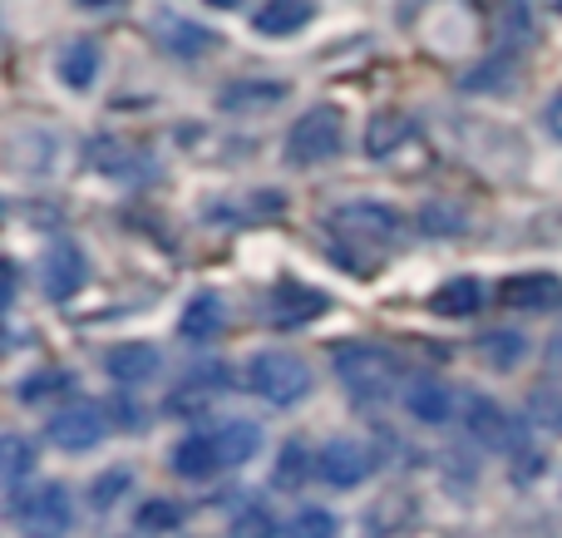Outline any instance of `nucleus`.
I'll list each match as a JSON object with an SVG mask.
<instances>
[{
    "label": "nucleus",
    "mask_w": 562,
    "mask_h": 538,
    "mask_svg": "<svg viewBox=\"0 0 562 538\" xmlns=\"http://www.w3.org/2000/svg\"><path fill=\"white\" fill-rule=\"evenodd\" d=\"M370 470H375V450L366 440H350V435L321 445V455H316V474L330 490H356V484L370 480Z\"/></svg>",
    "instance_id": "nucleus-6"
},
{
    "label": "nucleus",
    "mask_w": 562,
    "mask_h": 538,
    "mask_svg": "<svg viewBox=\"0 0 562 538\" xmlns=\"http://www.w3.org/2000/svg\"><path fill=\"white\" fill-rule=\"evenodd\" d=\"M277 99H286V85H237L223 94V104L247 109V104H277Z\"/></svg>",
    "instance_id": "nucleus-28"
},
{
    "label": "nucleus",
    "mask_w": 562,
    "mask_h": 538,
    "mask_svg": "<svg viewBox=\"0 0 562 538\" xmlns=\"http://www.w3.org/2000/svg\"><path fill=\"white\" fill-rule=\"evenodd\" d=\"M504 302L514 312H548L562 302V277L558 272H518L504 282Z\"/></svg>",
    "instance_id": "nucleus-14"
},
{
    "label": "nucleus",
    "mask_w": 562,
    "mask_h": 538,
    "mask_svg": "<svg viewBox=\"0 0 562 538\" xmlns=\"http://www.w3.org/2000/svg\"><path fill=\"white\" fill-rule=\"evenodd\" d=\"M154 40L168 49V55H178V59H198V55H213L217 49V35L207 25H198V20H188V15H178V10H154Z\"/></svg>",
    "instance_id": "nucleus-8"
},
{
    "label": "nucleus",
    "mask_w": 562,
    "mask_h": 538,
    "mask_svg": "<svg viewBox=\"0 0 562 538\" xmlns=\"http://www.w3.org/2000/svg\"><path fill=\"white\" fill-rule=\"evenodd\" d=\"M316 20V5L311 0H267L262 10L252 15V30L267 40H281V35H296L301 25Z\"/></svg>",
    "instance_id": "nucleus-15"
},
{
    "label": "nucleus",
    "mask_w": 562,
    "mask_h": 538,
    "mask_svg": "<svg viewBox=\"0 0 562 538\" xmlns=\"http://www.w3.org/2000/svg\"><path fill=\"white\" fill-rule=\"evenodd\" d=\"M85 282H89L85 253H79L75 243H55V247H49L45 267H40V287H45L49 302H69V296H75Z\"/></svg>",
    "instance_id": "nucleus-10"
},
{
    "label": "nucleus",
    "mask_w": 562,
    "mask_h": 538,
    "mask_svg": "<svg viewBox=\"0 0 562 538\" xmlns=\"http://www.w3.org/2000/svg\"><path fill=\"white\" fill-rule=\"evenodd\" d=\"M217 440V455H223V464L233 470V464H247L257 450H262V430H257L252 421H227L213 430Z\"/></svg>",
    "instance_id": "nucleus-20"
},
{
    "label": "nucleus",
    "mask_w": 562,
    "mask_h": 538,
    "mask_svg": "<svg viewBox=\"0 0 562 538\" xmlns=\"http://www.w3.org/2000/svg\"><path fill=\"white\" fill-rule=\"evenodd\" d=\"M173 474L178 480H213L217 470H227L223 464V455H217V440H213V430H193V435H183V440L173 445Z\"/></svg>",
    "instance_id": "nucleus-12"
},
{
    "label": "nucleus",
    "mask_w": 562,
    "mask_h": 538,
    "mask_svg": "<svg viewBox=\"0 0 562 538\" xmlns=\"http://www.w3.org/2000/svg\"><path fill=\"white\" fill-rule=\"evenodd\" d=\"M330 233L350 237V243L385 247V243H395V233H400V213L390 203H375V198H356V203H340L336 213H330Z\"/></svg>",
    "instance_id": "nucleus-4"
},
{
    "label": "nucleus",
    "mask_w": 562,
    "mask_h": 538,
    "mask_svg": "<svg viewBox=\"0 0 562 538\" xmlns=\"http://www.w3.org/2000/svg\"><path fill=\"white\" fill-rule=\"evenodd\" d=\"M405 411L425 425H445L449 411H454V395H449V385H439V381H415L405 391Z\"/></svg>",
    "instance_id": "nucleus-21"
},
{
    "label": "nucleus",
    "mask_w": 562,
    "mask_h": 538,
    "mask_svg": "<svg viewBox=\"0 0 562 538\" xmlns=\"http://www.w3.org/2000/svg\"><path fill=\"white\" fill-rule=\"evenodd\" d=\"M10 514H15L25 529H35V534H59V529L75 524V500H69L65 484H40L30 500H15V509Z\"/></svg>",
    "instance_id": "nucleus-9"
},
{
    "label": "nucleus",
    "mask_w": 562,
    "mask_h": 538,
    "mask_svg": "<svg viewBox=\"0 0 562 538\" xmlns=\"http://www.w3.org/2000/svg\"><path fill=\"white\" fill-rule=\"evenodd\" d=\"M267 306H272V326L281 332H296V326H311L321 322V316L330 312V296L321 292V287H306V282H291V277H281L272 287V296H267Z\"/></svg>",
    "instance_id": "nucleus-7"
},
{
    "label": "nucleus",
    "mask_w": 562,
    "mask_h": 538,
    "mask_svg": "<svg viewBox=\"0 0 562 538\" xmlns=\"http://www.w3.org/2000/svg\"><path fill=\"white\" fill-rule=\"evenodd\" d=\"M291 534H301V538H330V534H336V519H330L326 509H301L296 519H291Z\"/></svg>",
    "instance_id": "nucleus-31"
},
{
    "label": "nucleus",
    "mask_w": 562,
    "mask_h": 538,
    "mask_svg": "<svg viewBox=\"0 0 562 538\" xmlns=\"http://www.w3.org/2000/svg\"><path fill=\"white\" fill-rule=\"evenodd\" d=\"M409 134H415V119H409V114H395V109H385V114H375V119L366 124V154H370V158H390Z\"/></svg>",
    "instance_id": "nucleus-19"
},
{
    "label": "nucleus",
    "mask_w": 562,
    "mask_h": 538,
    "mask_svg": "<svg viewBox=\"0 0 562 538\" xmlns=\"http://www.w3.org/2000/svg\"><path fill=\"white\" fill-rule=\"evenodd\" d=\"M128 484H134V470H104V474H94V484H89V509L94 514H109L119 500L128 494Z\"/></svg>",
    "instance_id": "nucleus-26"
},
{
    "label": "nucleus",
    "mask_w": 562,
    "mask_h": 538,
    "mask_svg": "<svg viewBox=\"0 0 562 538\" xmlns=\"http://www.w3.org/2000/svg\"><path fill=\"white\" fill-rule=\"evenodd\" d=\"M346 144V119H340L336 104H316L286 128V164L311 168V164H326V158L340 154Z\"/></svg>",
    "instance_id": "nucleus-2"
},
{
    "label": "nucleus",
    "mask_w": 562,
    "mask_h": 538,
    "mask_svg": "<svg viewBox=\"0 0 562 538\" xmlns=\"http://www.w3.org/2000/svg\"><path fill=\"white\" fill-rule=\"evenodd\" d=\"M35 464H40V450L20 430H10L5 440H0V480H5L10 494H15L20 484L30 480V470H35Z\"/></svg>",
    "instance_id": "nucleus-22"
},
{
    "label": "nucleus",
    "mask_w": 562,
    "mask_h": 538,
    "mask_svg": "<svg viewBox=\"0 0 562 538\" xmlns=\"http://www.w3.org/2000/svg\"><path fill=\"white\" fill-rule=\"evenodd\" d=\"M419 227H425L429 237H435V233H439V237H454L459 227H464V217H459L454 208H435V203H429L425 213H419Z\"/></svg>",
    "instance_id": "nucleus-30"
},
{
    "label": "nucleus",
    "mask_w": 562,
    "mask_h": 538,
    "mask_svg": "<svg viewBox=\"0 0 562 538\" xmlns=\"http://www.w3.org/2000/svg\"><path fill=\"white\" fill-rule=\"evenodd\" d=\"M134 524L144 534H173V529H183V509H178L173 500H144L134 514Z\"/></svg>",
    "instance_id": "nucleus-27"
},
{
    "label": "nucleus",
    "mask_w": 562,
    "mask_h": 538,
    "mask_svg": "<svg viewBox=\"0 0 562 538\" xmlns=\"http://www.w3.org/2000/svg\"><path fill=\"white\" fill-rule=\"evenodd\" d=\"M178 332H183V341H213L217 332H223V302H217V292H198L188 296L183 316H178Z\"/></svg>",
    "instance_id": "nucleus-18"
},
{
    "label": "nucleus",
    "mask_w": 562,
    "mask_h": 538,
    "mask_svg": "<svg viewBox=\"0 0 562 538\" xmlns=\"http://www.w3.org/2000/svg\"><path fill=\"white\" fill-rule=\"evenodd\" d=\"M55 75L65 79V89H79V94H85V89L99 79V45L94 40H69L55 59Z\"/></svg>",
    "instance_id": "nucleus-17"
},
{
    "label": "nucleus",
    "mask_w": 562,
    "mask_h": 538,
    "mask_svg": "<svg viewBox=\"0 0 562 538\" xmlns=\"http://www.w3.org/2000/svg\"><path fill=\"white\" fill-rule=\"evenodd\" d=\"M158 366H164V351L148 341H119L114 351L104 356V371L114 376L119 385H144L158 376Z\"/></svg>",
    "instance_id": "nucleus-13"
},
{
    "label": "nucleus",
    "mask_w": 562,
    "mask_h": 538,
    "mask_svg": "<svg viewBox=\"0 0 562 538\" xmlns=\"http://www.w3.org/2000/svg\"><path fill=\"white\" fill-rule=\"evenodd\" d=\"M464 425H469V435H474L484 450H518V425H514V415H508L498 401H488V395H474V401H469Z\"/></svg>",
    "instance_id": "nucleus-11"
},
{
    "label": "nucleus",
    "mask_w": 562,
    "mask_h": 538,
    "mask_svg": "<svg viewBox=\"0 0 562 538\" xmlns=\"http://www.w3.org/2000/svg\"><path fill=\"white\" fill-rule=\"evenodd\" d=\"M247 385H252L267 405L286 411V405H301L311 395V366L291 351H262L247 366Z\"/></svg>",
    "instance_id": "nucleus-3"
},
{
    "label": "nucleus",
    "mask_w": 562,
    "mask_h": 538,
    "mask_svg": "<svg viewBox=\"0 0 562 538\" xmlns=\"http://www.w3.org/2000/svg\"><path fill=\"white\" fill-rule=\"evenodd\" d=\"M479 306H484V287H479V277H449V282L435 287V296H429V312L449 316V322H464V316H474Z\"/></svg>",
    "instance_id": "nucleus-16"
},
{
    "label": "nucleus",
    "mask_w": 562,
    "mask_h": 538,
    "mask_svg": "<svg viewBox=\"0 0 562 538\" xmlns=\"http://www.w3.org/2000/svg\"><path fill=\"white\" fill-rule=\"evenodd\" d=\"M543 128H548L553 138H562V89H558L553 99H548V109H543Z\"/></svg>",
    "instance_id": "nucleus-32"
},
{
    "label": "nucleus",
    "mask_w": 562,
    "mask_h": 538,
    "mask_svg": "<svg viewBox=\"0 0 562 538\" xmlns=\"http://www.w3.org/2000/svg\"><path fill=\"white\" fill-rule=\"evenodd\" d=\"M85 10H114V5H124V0H79Z\"/></svg>",
    "instance_id": "nucleus-33"
},
{
    "label": "nucleus",
    "mask_w": 562,
    "mask_h": 538,
    "mask_svg": "<svg viewBox=\"0 0 562 538\" xmlns=\"http://www.w3.org/2000/svg\"><path fill=\"white\" fill-rule=\"evenodd\" d=\"M69 385H75V376L59 371V366H45V371L20 376V381H15V401L20 405H40V401H49V395L69 391Z\"/></svg>",
    "instance_id": "nucleus-23"
},
{
    "label": "nucleus",
    "mask_w": 562,
    "mask_h": 538,
    "mask_svg": "<svg viewBox=\"0 0 562 538\" xmlns=\"http://www.w3.org/2000/svg\"><path fill=\"white\" fill-rule=\"evenodd\" d=\"M479 351H484V361L494 366V371H514V366L524 361L528 341H524V332H484L479 336Z\"/></svg>",
    "instance_id": "nucleus-24"
},
{
    "label": "nucleus",
    "mask_w": 562,
    "mask_h": 538,
    "mask_svg": "<svg viewBox=\"0 0 562 538\" xmlns=\"http://www.w3.org/2000/svg\"><path fill=\"white\" fill-rule=\"evenodd\" d=\"M316 470V460H311L306 455V445L301 440H291L286 450L277 455V470H272V484L277 490H301V484H306V474Z\"/></svg>",
    "instance_id": "nucleus-25"
},
{
    "label": "nucleus",
    "mask_w": 562,
    "mask_h": 538,
    "mask_svg": "<svg viewBox=\"0 0 562 538\" xmlns=\"http://www.w3.org/2000/svg\"><path fill=\"white\" fill-rule=\"evenodd\" d=\"M213 10H233V5H243V0H207Z\"/></svg>",
    "instance_id": "nucleus-34"
},
{
    "label": "nucleus",
    "mask_w": 562,
    "mask_h": 538,
    "mask_svg": "<svg viewBox=\"0 0 562 538\" xmlns=\"http://www.w3.org/2000/svg\"><path fill=\"white\" fill-rule=\"evenodd\" d=\"M227 529L233 534H277V519H272V509H262V504H243Z\"/></svg>",
    "instance_id": "nucleus-29"
},
{
    "label": "nucleus",
    "mask_w": 562,
    "mask_h": 538,
    "mask_svg": "<svg viewBox=\"0 0 562 538\" xmlns=\"http://www.w3.org/2000/svg\"><path fill=\"white\" fill-rule=\"evenodd\" d=\"M330 366H336L340 385L350 391V401H360V405H375L395 391V356L370 346V341L336 346V351H330Z\"/></svg>",
    "instance_id": "nucleus-1"
},
{
    "label": "nucleus",
    "mask_w": 562,
    "mask_h": 538,
    "mask_svg": "<svg viewBox=\"0 0 562 538\" xmlns=\"http://www.w3.org/2000/svg\"><path fill=\"white\" fill-rule=\"evenodd\" d=\"M104 435H109V421H104V411H99L94 401L65 405V411L49 415V425H45V440L55 445V450H65V455L94 450V445H104Z\"/></svg>",
    "instance_id": "nucleus-5"
}]
</instances>
